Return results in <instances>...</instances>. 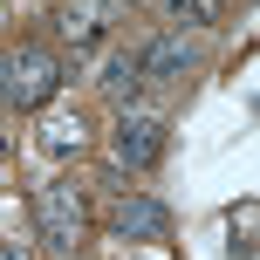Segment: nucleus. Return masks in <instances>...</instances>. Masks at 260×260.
I'll return each instance as SVG.
<instances>
[{"mask_svg":"<svg viewBox=\"0 0 260 260\" xmlns=\"http://www.w3.org/2000/svg\"><path fill=\"white\" fill-rule=\"evenodd\" d=\"M165 157V117H151V110H123L117 123V165H157Z\"/></svg>","mask_w":260,"mask_h":260,"instance_id":"4","label":"nucleus"},{"mask_svg":"<svg viewBox=\"0 0 260 260\" xmlns=\"http://www.w3.org/2000/svg\"><path fill=\"white\" fill-rule=\"evenodd\" d=\"M0 260H35V253H27L21 240H7V247H0Z\"/></svg>","mask_w":260,"mask_h":260,"instance_id":"10","label":"nucleus"},{"mask_svg":"<svg viewBox=\"0 0 260 260\" xmlns=\"http://www.w3.org/2000/svg\"><path fill=\"white\" fill-rule=\"evenodd\" d=\"M7 76H14V55H0V103H7Z\"/></svg>","mask_w":260,"mask_h":260,"instance_id":"11","label":"nucleus"},{"mask_svg":"<svg viewBox=\"0 0 260 260\" xmlns=\"http://www.w3.org/2000/svg\"><path fill=\"white\" fill-rule=\"evenodd\" d=\"M82 137H89V130H82V117H76V110H48V117H41V151H48V157L82 151Z\"/></svg>","mask_w":260,"mask_h":260,"instance_id":"8","label":"nucleus"},{"mask_svg":"<svg viewBox=\"0 0 260 260\" xmlns=\"http://www.w3.org/2000/svg\"><path fill=\"white\" fill-rule=\"evenodd\" d=\"M219 7L226 0H171V21L178 27H206V21H219Z\"/></svg>","mask_w":260,"mask_h":260,"instance_id":"9","label":"nucleus"},{"mask_svg":"<svg viewBox=\"0 0 260 260\" xmlns=\"http://www.w3.org/2000/svg\"><path fill=\"white\" fill-rule=\"evenodd\" d=\"M96 82H103V96H110V103H123V110H130V96L144 89V55L117 48V55L103 62V76H96Z\"/></svg>","mask_w":260,"mask_h":260,"instance_id":"6","label":"nucleus"},{"mask_svg":"<svg viewBox=\"0 0 260 260\" xmlns=\"http://www.w3.org/2000/svg\"><path fill=\"white\" fill-rule=\"evenodd\" d=\"M35 233H41V247L76 253V240H82V192L69 178H48L35 192Z\"/></svg>","mask_w":260,"mask_h":260,"instance_id":"1","label":"nucleus"},{"mask_svg":"<svg viewBox=\"0 0 260 260\" xmlns=\"http://www.w3.org/2000/svg\"><path fill=\"white\" fill-rule=\"evenodd\" d=\"M185 69H192V41L185 35H165L151 55H144V82H178Z\"/></svg>","mask_w":260,"mask_h":260,"instance_id":"7","label":"nucleus"},{"mask_svg":"<svg viewBox=\"0 0 260 260\" xmlns=\"http://www.w3.org/2000/svg\"><path fill=\"white\" fill-rule=\"evenodd\" d=\"M0 151H7V144H0Z\"/></svg>","mask_w":260,"mask_h":260,"instance_id":"12","label":"nucleus"},{"mask_svg":"<svg viewBox=\"0 0 260 260\" xmlns=\"http://www.w3.org/2000/svg\"><path fill=\"white\" fill-rule=\"evenodd\" d=\"M110 21H117V0H62L55 7V35L69 48H96L110 35Z\"/></svg>","mask_w":260,"mask_h":260,"instance_id":"3","label":"nucleus"},{"mask_svg":"<svg viewBox=\"0 0 260 260\" xmlns=\"http://www.w3.org/2000/svg\"><path fill=\"white\" fill-rule=\"evenodd\" d=\"M55 89H62V62L48 48H21L14 55V76H7V103L14 110H41Z\"/></svg>","mask_w":260,"mask_h":260,"instance_id":"2","label":"nucleus"},{"mask_svg":"<svg viewBox=\"0 0 260 260\" xmlns=\"http://www.w3.org/2000/svg\"><path fill=\"white\" fill-rule=\"evenodd\" d=\"M110 226H117V240H165L171 233V212L157 206V199H123Z\"/></svg>","mask_w":260,"mask_h":260,"instance_id":"5","label":"nucleus"}]
</instances>
